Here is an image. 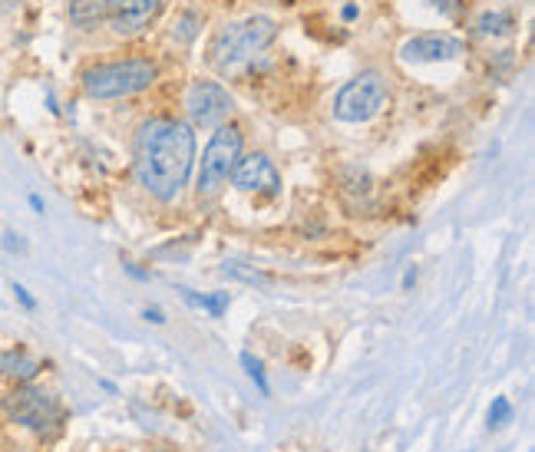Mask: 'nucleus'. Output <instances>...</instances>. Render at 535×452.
I'll list each match as a JSON object with an SVG mask.
<instances>
[{"label": "nucleus", "mask_w": 535, "mask_h": 452, "mask_svg": "<svg viewBox=\"0 0 535 452\" xmlns=\"http://www.w3.org/2000/svg\"><path fill=\"white\" fill-rule=\"evenodd\" d=\"M195 165V132L182 119H149L136 136V178L159 202L186 188Z\"/></svg>", "instance_id": "f257e3e1"}, {"label": "nucleus", "mask_w": 535, "mask_h": 452, "mask_svg": "<svg viewBox=\"0 0 535 452\" xmlns=\"http://www.w3.org/2000/svg\"><path fill=\"white\" fill-rule=\"evenodd\" d=\"M275 36H278V27L268 17H251V20L225 27L211 43V66L221 76H238L275 43Z\"/></svg>", "instance_id": "f03ea898"}, {"label": "nucleus", "mask_w": 535, "mask_h": 452, "mask_svg": "<svg viewBox=\"0 0 535 452\" xmlns=\"http://www.w3.org/2000/svg\"><path fill=\"white\" fill-rule=\"evenodd\" d=\"M155 76H159L155 63L142 57L116 59V63H96V66L83 73V93L90 99H119V96L149 90Z\"/></svg>", "instance_id": "7ed1b4c3"}, {"label": "nucleus", "mask_w": 535, "mask_h": 452, "mask_svg": "<svg viewBox=\"0 0 535 452\" xmlns=\"http://www.w3.org/2000/svg\"><path fill=\"white\" fill-rule=\"evenodd\" d=\"M242 159V132L235 126H215L209 146L202 152V169H198V195H218L225 182L232 178L235 165Z\"/></svg>", "instance_id": "20e7f679"}, {"label": "nucleus", "mask_w": 535, "mask_h": 452, "mask_svg": "<svg viewBox=\"0 0 535 452\" xmlns=\"http://www.w3.org/2000/svg\"><path fill=\"white\" fill-rule=\"evenodd\" d=\"M387 106V83L380 73H361V76H354L350 83L340 86L338 99H334V116L340 122H367L373 119L380 109Z\"/></svg>", "instance_id": "39448f33"}, {"label": "nucleus", "mask_w": 535, "mask_h": 452, "mask_svg": "<svg viewBox=\"0 0 535 452\" xmlns=\"http://www.w3.org/2000/svg\"><path fill=\"white\" fill-rule=\"evenodd\" d=\"M4 413L13 419V423H20V426L34 429V432H50V429L60 426V403L47 390H40V386H17L7 400H4Z\"/></svg>", "instance_id": "423d86ee"}, {"label": "nucleus", "mask_w": 535, "mask_h": 452, "mask_svg": "<svg viewBox=\"0 0 535 452\" xmlns=\"http://www.w3.org/2000/svg\"><path fill=\"white\" fill-rule=\"evenodd\" d=\"M186 106H188L192 122H198V126H221L225 119L232 116V96H228V90L211 80L192 83L188 86V96H186Z\"/></svg>", "instance_id": "0eeeda50"}, {"label": "nucleus", "mask_w": 535, "mask_h": 452, "mask_svg": "<svg viewBox=\"0 0 535 452\" xmlns=\"http://www.w3.org/2000/svg\"><path fill=\"white\" fill-rule=\"evenodd\" d=\"M232 182L238 192H255V195H281V175L275 169V162L261 155V152H251V155H242L238 165L232 172Z\"/></svg>", "instance_id": "6e6552de"}, {"label": "nucleus", "mask_w": 535, "mask_h": 452, "mask_svg": "<svg viewBox=\"0 0 535 452\" xmlns=\"http://www.w3.org/2000/svg\"><path fill=\"white\" fill-rule=\"evenodd\" d=\"M400 53L413 63H446V59H456L463 53V43L450 34H423L407 40Z\"/></svg>", "instance_id": "1a4fd4ad"}, {"label": "nucleus", "mask_w": 535, "mask_h": 452, "mask_svg": "<svg viewBox=\"0 0 535 452\" xmlns=\"http://www.w3.org/2000/svg\"><path fill=\"white\" fill-rule=\"evenodd\" d=\"M162 0H113V13H109V24L119 36H132L139 34L142 27L152 24V17L159 13Z\"/></svg>", "instance_id": "9d476101"}, {"label": "nucleus", "mask_w": 535, "mask_h": 452, "mask_svg": "<svg viewBox=\"0 0 535 452\" xmlns=\"http://www.w3.org/2000/svg\"><path fill=\"white\" fill-rule=\"evenodd\" d=\"M113 13V0H70V24L80 30H93Z\"/></svg>", "instance_id": "9b49d317"}, {"label": "nucleus", "mask_w": 535, "mask_h": 452, "mask_svg": "<svg viewBox=\"0 0 535 452\" xmlns=\"http://www.w3.org/2000/svg\"><path fill=\"white\" fill-rule=\"evenodd\" d=\"M0 373L4 376H11V380H20V383H30L40 373V363H36L27 350L13 347L7 353H0Z\"/></svg>", "instance_id": "f8f14e48"}, {"label": "nucleus", "mask_w": 535, "mask_h": 452, "mask_svg": "<svg viewBox=\"0 0 535 452\" xmlns=\"http://www.w3.org/2000/svg\"><path fill=\"white\" fill-rule=\"evenodd\" d=\"M179 294L186 297V304L198 307V311H209L211 317H221V313L228 311V290H215V294H195L192 288H179Z\"/></svg>", "instance_id": "ddd939ff"}, {"label": "nucleus", "mask_w": 535, "mask_h": 452, "mask_svg": "<svg viewBox=\"0 0 535 452\" xmlns=\"http://www.w3.org/2000/svg\"><path fill=\"white\" fill-rule=\"evenodd\" d=\"M242 367H244V373L251 376V383L258 386V393H261V396H271V383H268V376H265V367H261V360L251 357V353L244 350V353H242Z\"/></svg>", "instance_id": "4468645a"}, {"label": "nucleus", "mask_w": 535, "mask_h": 452, "mask_svg": "<svg viewBox=\"0 0 535 452\" xmlns=\"http://www.w3.org/2000/svg\"><path fill=\"white\" fill-rule=\"evenodd\" d=\"M221 274H225V278L248 281V284H268V274H261V271H255V267L235 264V261H228V264H221Z\"/></svg>", "instance_id": "2eb2a0df"}, {"label": "nucleus", "mask_w": 535, "mask_h": 452, "mask_svg": "<svg viewBox=\"0 0 535 452\" xmlns=\"http://www.w3.org/2000/svg\"><path fill=\"white\" fill-rule=\"evenodd\" d=\"M486 419H489V429H499V426H506V423H512V403L506 396H496L492 406H489Z\"/></svg>", "instance_id": "dca6fc26"}, {"label": "nucleus", "mask_w": 535, "mask_h": 452, "mask_svg": "<svg viewBox=\"0 0 535 452\" xmlns=\"http://www.w3.org/2000/svg\"><path fill=\"white\" fill-rule=\"evenodd\" d=\"M512 27V17L509 13H486L479 20V34H506Z\"/></svg>", "instance_id": "f3484780"}, {"label": "nucleus", "mask_w": 535, "mask_h": 452, "mask_svg": "<svg viewBox=\"0 0 535 452\" xmlns=\"http://www.w3.org/2000/svg\"><path fill=\"white\" fill-rule=\"evenodd\" d=\"M11 290H13V297L20 301V307H24V311H36V297H34V294H30V290L24 288V284H20V281H13V284H11Z\"/></svg>", "instance_id": "a211bd4d"}, {"label": "nucleus", "mask_w": 535, "mask_h": 452, "mask_svg": "<svg viewBox=\"0 0 535 452\" xmlns=\"http://www.w3.org/2000/svg\"><path fill=\"white\" fill-rule=\"evenodd\" d=\"M4 248H7V251H17V255L27 251V244L20 241V234H13V232H4Z\"/></svg>", "instance_id": "6ab92c4d"}, {"label": "nucleus", "mask_w": 535, "mask_h": 452, "mask_svg": "<svg viewBox=\"0 0 535 452\" xmlns=\"http://www.w3.org/2000/svg\"><path fill=\"white\" fill-rule=\"evenodd\" d=\"M340 17H344V24H354V20L361 17V10H357V3H344V7H340Z\"/></svg>", "instance_id": "aec40b11"}, {"label": "nucleus", "mask_w": 535, "mask_h": 452, "mask_svg": "<svg viewBox=\"0 0 535 452\" xmlns=\"http://www.w3.org/2000/svg\"><path fill=\"white\" fill-rule=\"evenodd\" d=\"M142 317H146L149 324H165V313L159 311V307H146V311H142Z\"/></svg>", "instance_id": "412c9836"}, {"label": "nucleus", "mask_w": 535, "mask_h": 452, "mask_svg": "<svg viewBox=\"0 0 535 452\" xmlns=\"http://www.w3.org/2000/svg\"><path fill=\"white\" fill-rule=\"evenodd\" d=\"M126 267V274L129 278H136V281H149V271H142V267H136V264H123Z\"/></svg>", "instance_id": "4be33fe9"}, {"label": "nucleus", "mask_w": 535, "mask_h": 452, "mask_svg": "<svg viewBox=\"0 0 535 452\" xmlns=\"http://www.w3.org/2000/svg\"><path fill=\"white\" fill-rule=\"evenodd\" d=\"M30 209H34L36 215H43V198L34 195V192H30Z\"/></svg>", "instance_id": "5701e85b"}, {"label": "nucleus", "mask_w": 535, "mask_h": 452, "mask_svg": "<svg viewBox=\"0 0 535 452\" xmlns=\"http://www.w3.org/2000/svg\"><path fill=\"white\" fill-rule=\"evenodd\" d=\"M417 284V267H410L407 274H403V288H413Z\"/></svg>", "instance_id": "b1692460"}, {"label": "nucleus", "mask_w": 535, "mask_h": 452, "mask_svg": "<svg viewBox=\"0 0 535 452\" xmlns=\"http://www.w3.org/2000/svg\"><path fill=\"white\" fill-rule=\"evenodd\" d=\"M96 383H99V386H103L106 393H113V396L119 393V390H116V383H109V380H96Z\"/></svg>", "instance_id": "393cba45"}]
</instances>
